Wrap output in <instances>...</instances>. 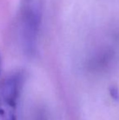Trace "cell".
<instances>
[{
	"label": "cell",
	"mask_w": 119,
	"mask_h": 120,
	"mask_svg": "<svg viewBox=\"0 0 119 120\" xmlns=\"http://www.w3.org/2000/svg\"><path fill=\"white\" fill-rule=\"evenodd\" d=\"M43 16V0H21L20 23L25 46L33 52L36 46Z\"/></svg>",
	"instance_id": "1"
},
{
	"label": "cell",
	"mask_w": 119,
	"mask_h": 120,
	"mask_svg": "<svg viewBox=\"0 0 119 120\" xmlns=\"http://www.w3.org/2000/svg\"><path fill=\"white\" fill-rule=\"evenodd\" d=\"M23 77L15 74L0 81V120H16Z\"/></svg>",
	"instance_id": "2"
},
{
	"label": "cell",
	"mask_w": 119,
	"mask_h": 120,
	"mask_svg": "<svg viewBox=\"0 0 119 120\" xmlns=\"http://www.w3.org/2000/svg\"><path fill=\"white\" fill-rule=\"evenodd\" d=\"M109 94L114 101H119V90L116 86H112L109 88Z\"/></svg>",
	"instance_id": "3"
},
{
	"label": "cell",
	"mask_w": 119,
	"mask_h": 120,
	"mask_svg": "<svg viewBox=\"0 0 119 120\" xmlns=\"http://www.w3.org/2000/svg\"><path fill=\"white\" fill-rule=\"evenodd\" d=\"M2 70V60H1V56H0V74H1Z\"/></svg>",
	"instance_id": "4"
}]
</instances>
